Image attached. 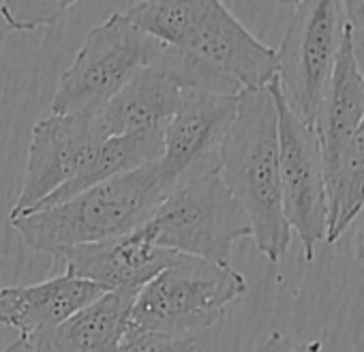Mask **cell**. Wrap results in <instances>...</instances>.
<instances>
[{
  "mask_svg": "<svg viewBox=\"0 0 364 352\" xmlns=\"http://www.w3.org/2000/svg\"><path fill=\"white\" fill-rule=\"evenodd\" d=\"M217 174L249 217L257 252L274 264L281 262L291 243V228L283 215L279 118L268 86L240 95L238 114L221 144Z\"/></svg>",
  "mask_w": 364,
  "mask_h": 352,
  "instance_id": "6da1fadb",
  "label": "cell"
},
{
  "mask_svg": "<svg viewBox=\"0 0 364 352\" xmlns=\"http://www.w3.org/2000/svg\"><path fill=\"white\" fill-rule=\"evenodd\" d=\"M167 196L159 163H146L63 205L9 219L24 245L58 258L65 249L139 230Z\"/></svg>",
  "mask_w": 364,
  "mask_h": 352,
  "instance_id": "7a4b0ae2",
  "label": "cell"
},
{
  "mask_svg": "<svg viewBox=\"0 0 364 352\" xmlns=\"http://www.w3.org/2000/svg\"><path fill=\"white\" fill-rule=\"evenodd\" d=\"M139 230L159 249L217 264H232L234 243L253 234L249 217L217 172L169 192Z\"/></svg>",
  "mask_w": 364,
  "mask_h": 352,
  "instance_id": "3957f363",
  "label": "cell"
},
{
  "mask_svg": "<svg viewBox=\"0 0 364 352\" xmlns=\"http://www.w3.org/2000/svg\"><path fill=\"white\" fill-rule=\"evenodd\" d=\"M247 292V279L232 264L176 256L135 296L129 333H180L213 326L230 303Z\"/></svg>",
  "mask_w": 364,
  "mask_h": 352,
  "instance_id": "277c9868",
  "label": "cell"
},
{
  "mask_svg": "<svg viewBox=\"0 0 364 352\" xmlns=\"http://www.w3.org/2000/svg\"><path fill=\"white\" fill-rule=\"evenodd\" d=\"M347 33L345 3L298 0L277 50V86L285 105L315 127L323 93Z\"/></svg>",
  "mask_w": 364,
  "mask_h": 352,
  "instance_id": "5b68a950",
  "label": "cell"
},
{
  "mask_svg": "<svg viewBox=\"0 0 364 352\" xmlns=\"http://www.w3.org/2000/svg\"><path fill=\"white\" fill-rule=\"evenodd\" d=\"M148 61V37L124 14H112L95 26L73 63L63 71L52 97V114H95L120 93Z\"/></svg>",
  "mask_w": 364,
  "mask_h": 352,
  "instance_id": "8992f818",
  "label": "cell"
},
{
  "mask_svg": "<svg viewBox=\"0 0 364 352\" xmlns=\"http://www.w3.org/2000/svg\"><path fill=\"white\" fill-rule=\"evenodd\" d=\"M279 118V176L283 215L298 234L304 260L313 262L315 249L328 232V194L319 138L313 125L300 120L283 101L277 80L268 84Z\"/></svg>",
  "mask_w": 364,
  "mask_h": 352,
  "instance_id": "52a82bcc",
  "label": "cell"
},
{
  "mask_svg": "<svg viewBox=\"0 0 364 352\" xmlns=\"http://www.w3.org/2000/svg\"><path fill=\"white\" fill-rule=\"evenodd\" d=\"M238 105L240 95L182 90L180 108L163 129V152L156 161L167 194L219 170L221 144Z\"/></svg>",
  "mask_w": 364,
  "mask_h": 352,
  "instance_id": "ba28073f",
  "label": "cell"
},
{
  "mask_svg": "<svg viewBox=\"0 0 364 352\" xmlns=\"http://www.w3.org/2000/svg\"><path fill=\"white\" fill-rule=\"evenodd\" d=\"M176 50L191 54L242 93L266 88L277 78V50L262 43L219 0H198Z\"/></svg>",
  "mask_w": 364,
  "mask_h": 352,
  "instance_id": "9c48e42d",
  "label": "cell"
},
{
  "mask_svg": "<svg viewBox=\"0 0 364 352\" xmlns=\"http://www.w3.org/2000/svg\"><path fill=\"white\" fill-rule=\"evenodd\" d=\"M103 140L95 114H50L41 118L33 127L24 185L9 219L28 215L73 181Z\"/></svg>",
  "mask_w": 364,
  "mask_h": 352,
  "instance_id": "30bf717a",
  "label": "cell"
},
{
  "mask_svg": "<svg viewBox=\"0 0 364 352\" xmlns=\"http://www.w3.org/2000/svg\"><path fill=\"white\" fill-rule=\"evenodd\" d=\"M67 273L101 286L105 292H139L150 279L167 269L176 254L154 247L141 230L101 243L77 245L58 254Z\"/></svg>",
  "mask_w": 364,
  "mask_h": 352,
  "instance_id": "8fae6325",
  "label": "cell"
},
{
  "mask_svg": "<svg viewBox=\"0 0 364 352\" xmlns=\"http://www.w3.org/2000/svg\"><path fill=\"white\" fill-rule=\"evenodd\" d=\"M101 294H105L101 286L69 273L31 286L0 288V326L33 339L54 331Z\"/></svg>",
  "mask_w": 364,
  "mask_h": 352,
  "instance_id": "7c38bea8",
  "label": "cell"
},
{
  "mask_svg": "<svg viewBox=\"0 0 364 352\" xmlns=\"http://www.w3.org/2000/svg\"><path fill=\"white\" fill-rule=\"evenodd\" d=\"M182 101V88L165 73L144 67L129 84L95 112L101 135L120 138L139 131L165 129Z\"/></svg>",
  "mask_w": 364,
  "mask_h": 352,
  "instance_id": "4fadbf2b",
  "label": "cell"
},
{
  "mask_svg": "<svg viewBox=\"0 0 364 352\" xmlns=\"http://www.w3.org/2000/svg\"><path fill=\"white\" fill-rule=\"evenodd\" d=\"M137 292H105L54 331L33 337L35 352H116L129 333Z\"/></svg>",
  "mask_w": 364,
  "mask_h": 352,
  "instance_id": "5bb4252c",
  "label": "cell"
},
{
  "mask_svg": "<svg viewBox=\"0 0 364 352\" xmlns=\"http://www.w3.org/2000/svg\"><path fill=\"white\" fill-rule=\"evenodd\" d=\"M362 118H364V76L360 73L358 63L353 58L349 31H347L315 120V131L319 138L326 174L336 165L347 140L358 129Z\"/></svg>",
  "mask_w": 364,
  "mask_h": 352,
  "instance_id": "9a60e30c",
  "label": "cell"
},
{
  "mask_svg": "<svg viewBox=\"0 0 364 352\" xmlns=\"http://www.w3.org/2000/svg\"><path fill=\"white\" fill-rule=\"evenodd\" d=\"M161 152H163V129L139 131V133H129V135H120V138H107L92 150V155L80 167L73 181H69L60 192H56L54 196L43 200L31 213H39V211L52 209L56 205H63V202L109 181V179L129 174L146 163L159 161Z\"/></svg>",
  "mask_w": 364,
  "mask_h": 352,
  "instance_id": "2e32d148",
  "label": "cell"
},
{
  "mask_svg": "<svg viewBox=\"0 0 364 352\" xmlns=\"http://www.w3.org/2000/svg\"><path fill=\"white\" fill-rule=\"evenodd\" d=\"M326 243L334 245L364 209V118L347 140L336 165L326 174Z\"/></svg>",
  "mask_w": 364,
  "mask_h": 352,
  "instance_id": "e0dca14e",
  "label": "cell"
},
{
  "mask_svg": "<svg viewBox=\"0 0 364 352\" xmlns=\"http://www.w3.org/2000/svg\"><path fill=\"white\" fill-rule=\"evenodd\" d=\"M69 7H73L69 0H63V3H54V0H48V3H3L0 18L11 31H35L56 24Z\"/></svg>",
  "mask_w": 364,
  "mask_h": 352,
  "instance_id": "ac0fdd59",
  "label": "cell"
},
{
  "mask_svg": "<svg viewBox=\"0 0 364 352\" xmlns=\"http://www.w3.org/2000/svg\"><path fill=\"white\" fill-rule=\"evenodd\" d=\"M116 352H200V343L193 335L180 333H127Z\"/></svg>",
  "mask_w": 364,
  "mask_h": 352,
  "instance_id": "d6986e66",
  "label": "cell"
},
{
  "mask_svg": "<svg viewBox=\"0 0 364 352\" xmlns=\"http://www.w3.org/2000/svg\"><path fill=\"white\" fill-rule=\"evenodd\" d=\"M323 343L319 339H296L289 333L283 331H274L270 333L257 348L255 352H321Z\"/></svg>",
  "mask_w": 364,
  "mask_h": 352,
  "instance_id": "ffe728a7",
  "label": "cell"
},
{
  "mask_svg": "<svg viewBox=\"0 0 364 352\" xmlns=\"http://www.w3.org/2000/svg\"><path fill=\"white\" fill-rule=\"evenodd\" d=\"M345 16H347V31H349L353 58L358 63L360 73L364 76V5H362V0L345 3Z\"/></svg>",
  "mask_w": 364,
  "mask_h": 352,
  "instance_id": "44dd1931",
  "label": "cell"
},
{
  "mask_svg": "<svg viewBox=\"0 0 364 352\" xmlns=\"http://www.w3.org/2000/svg\"><path fill=\"white\" fill-rule=\"evenodd\" d=\"M3 352H35V346L31 343V339L20 337V339H16L14 343H9Z\"/></svg>",
  "mask_w": 364,
  "mask_h": 352,
  "instance_id": "7402d4cb",
  "label": "cell"
},
{
  "mask_svg": "<svg viewBox=\"0 0 364 352\" xmlns=\"http://www.w3.org/2000/svg\"><path fill=\"white\" fill-rule=\"evenodd\" d=\"M355 260L364 266V222L355 232Z\"/></svg>",
  "mask_w": 364,
  "mask_h": 352,
  "instance_id": "603a6c76",
  "label": "cell"
},
{
  "mask_svg": "<svg viewBox=\"0 0 364 352\" xmlns=\"http://www.w3.org/2000/svg\"><path fill=\"white\" fill-rule=\"evenodd\" d=\"M353 352H364V335L360 337V341H358V346L353 348Z\"/></svg>",
  "mask_w": 364,
  "mask_h": 352,
  "instance_id": "cb8c5ba5",
  "label": "cell"
},
{
  "mask_svg": "<svg viewBox=\"0 0 364 352\" xmlns=\"http://www.w3.org/2000/svg\"><path fill=\"white\" fill-rule=\"evenodd\" d=\"M362 5H364V0H362Z\"/></svg>",
  "mask_w": 364,
  "mask_h": 352,
  "instance_id": "d4e9b609",
  "label": "cell"
}]
</instances>
